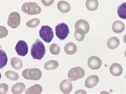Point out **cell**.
Listing matches in <instances>:
<instances>
[{
    "mask_svg": "<svg viewBox=\"0 0 126 94\" xmlns=\"http://www.w3.org/2000/svg\"><path fill=\"white\" fill-rule=\"evenodd\" d=\"M46 49L43 43L37 39L33 44L31 47V55L32 58L35 60H41L44 56Z\"/></svg>",
    "mask_w": 126,
    "mask_h": 94,
    "instance_id": "1",
    "label": "cell"
},
{
    "mask_svg": "<svg viewBox=\"0 0 126 94\" xmlns=\"http://www.w3.org/2000/svg\"><path fill=\"white\" fill-rule=\"evenodd\" d=\"M22 11L29 15H37L40 14L42 9L36 2H26L22 6Z\"/></svg>",
    "mask_w": 126,
    "mask_h": 94,
    "instance_id": "2",
    "label": "cell"
},
{
    "mask_svg": "<svg viewBox=\"0 0 126 94\" xmlns=\"http://www.w3.org/2000/svg\"><path fill=\"white\" fill-rule=\"evenodd\" d=\"M22 75L26 79L37 81L42 77V73L40 70L37 68L27 69L22 71Z\"/></svg>",
    "mask_w": 126,
    "mask_h": 94,
    "instance_id": "3",
    "label": "cell"
},
{
    "mask_svg": "<svg viewBox=\"0 0 126 94\" xmlns=\"http://www.w3.org/2000/svg\"><path fill=\"white\" fill-rule=\"evenodd\" d=\"M39 34L40 37L46 43H50L54 37V33L53 29L50 27L45 25L43 26L39 30Z\"/></svg>",
    "mask_w": 126,
    "mask_h": 94,
    "instance_id": "4",
    "label": "cell"
},
{
    "mask_svg": "<svg viewBox=\"0 0 126 94\" xmlns=\"http://www.w3.org/2000/svg\"><path fill=\"white\" fill-rule=\"evenodd\" d=\"M85 74V72L83 68L80 66H77L69 70L68 74V77L70 81H75L83 78Z\"/></svg>",
    "mask_w": 126,
    "mask_h": 94,
    "instance_id": "5",
    "label": "cell"
},
{
    "mask_svg": "<svg viewBox=\"0 0 126 94\" xmlns=\"http://www.w3.org/2000/svg\"><path fill=\"white\" fill-rule=\"evenodd\" d=\"M55 34L60 40H64L70 32L68 26L65 23H59L55 26Z\"/></svg>",
    "mask_w": 126,
    "mask_h": 94,
    "instance_id": "6",
    "label": "cell"
},
{
    "mask_svg": "<svg viewBox=\"0 0 126 94\" xmlns=\"http://www.w3.org/2000/svg\"><path fill=\"white\" fill-rule=\"evenodd\" d=\"M21 22V18L17 12H13L10 14L8 19V25L10 27L15 29L18 27Z\"/></svg>",
    "mask_w": 126,
    "mask_h": 94,
    "instance_id": "7",
    "label": "cell"
},
{
    "mask_svg": "<svg viewBox=\"0 0 126 94\" xmlns=\"http://www.w3.org/2000/svg\"><path fill=\"white\" fill-rule=\"evenodd\" d=\"M15 49L18 55L23 57L25 56L28 52V47L27 43L22 40H20L16 44Z\"/></svg>",
    "mask_w": 126,
    "mask_h": 94,
    "instance_id": "8",
    "label": "cell"
},
{
    "mask_svg": "<svg viewBox=\"0 0 126 94\" xmlns=\"http://www.w3.org/2000/svg\"><path fill=\"white\" fill-rule=\"evenodd\" d=\"M102 60L96 56H92L88 60L87 64L88 67L92 70H98L102 66Z\"/></svg>",
    "mask_w": 126,
    "mask_h": 94,
    "instance_id": "9",
    "label": "cell"
},
{
    "mask_svg": "<svg viewBox=\"0 0 126 94\" xmlns=\"http://www.w3.org/2000/svg\"><path fill=\"white\" fill-rule=\"evenodd\" d=\"M73 86L70 80L65 79L63 80L60 85V89L63 94L70 93L72 90Z\"/></svg>",
    "mask_w": 126,
    "mask_h": 94,
    "instance_id": "10",
    "label": "cell"
},
{
    "mask_svg": "<svg viewBox=\"0 0 126 94\" xmlns=\"http://www.w3.org/2000/svg\"><path fill=\"white\" fill-rule=\"evenodd\" d=\"M99 81V77L96 75H93L88 77L86 79L85 85L86 88H92L95 87L98 83Z\"/></svg>",
    "mask_w": 126,
    "mask_h": 94,
    "instance_id": "11",
    "label": "cell"
},
{
    "mask_svg": "<svg viewBox=\"0 0 126 94\" xmlns=\"http://www.w3.org/2000/svg\"><path fill=\"white\" fill-rule=\"evenodd\" d=\"M110 72L112 76L119 77L122 75L123 72V69L122 66L119 63H113L110 67Z\"/></svg>",
    "mask_w": 126,
    "mask_h": 94,
    "instance_id": "12",
    "label": "cell"
},
{
    "mask_svg": "<svg viewBox=\"0 0 126 94\" xmlns=\"http://www.w3.org/2000/svg\"><path fill=\"white\" fill-rule=\"evenodd\" d=\"M75 28H79L85 32L86 33H87L90 29L89 23L84 19H80L76 22L75 25Z\"/></svg>",
    "mask_w": 126,
    "mask_h": 94,
    "instance_id": "13",
    "label": "cell"
},
{
    "mask_svg": "<svg viewBox=\"0 0 126 94\" xmlns=\"http://www.w3.org/2000/svg\"><path fill=\"white\" fill-rule=\"evenodd\" d=\"M112 29L115 33H120L125 31V25L122 21L117 20L112 23Z\"/></svg>",
    "mask_w": 126,
    "mask_h": 94,
    "instance_id": "14",
    "label": "cell"
},
{
    "mask_svg": "<svg viewBox=\"0 0 126 94\" xmlns=\"http://www.w3.org/2000/svg\"><path fill=\"white\" fill-rule=\"evenodd\" d=\"M57 8L60 12L66 13L70 11L71 5L68 2L65 1H60L58 3Z\"/></svg>",
    "mask_w": 126,
    "mask_h": 94,
    "instance_id": "15",
    "label": "cell"
},
{
    "mask_svg": "<svg viewBox=\"0 0 126 94\" xmlns=\"http://www.w3.org/2000/svg\"><path fill=\"white\" fill-rule=\"evenodd\" d=\"M77 51V47L75 43L70 42L64 46V52L68 55H73Z\"/></svg>",
    "mask_w": 126,
    "mask_h": 94,
    "instance_id": "16",
    "label": "cell"
},
{
    "mask_svg": "<svg viewBox=\"0 0 126 94\" xmlns=\"http://www.w3.org/2000/svg\"><path fill=\"white\" fill-rule=\"evenodd\" d=\"M120 45V40L117 37H112L108 39L107 46L109 48L114 49L117 48Z\"/></svg>",
    "mask_w": 126,
    "mask_h": 94,
    "instance_id": "17",
    "label": "cell"
},
{
    "mask_svg": "<svg viewBox=\"0 0 126 94\" xmlns=\"http://www.w3.org/2000/svg\"><path fill=\"white\" fill-rule=\"evenodd\" d=\"M86 7L89 11H94L98 9V2L97 0H86Z\"/></svg>",
    "mask_w": 126,
    "mask_h": 94,
    "instance_id": "18",
    "label": "cell"
},
{
    "mask_svg": "<svg viewBox=\"0 0 126 94\" xmlns=\"http://www.w3.org/2000/svg\"><path fill=\"white\" fill-rule=\"evenodd\" d=\"M26 86L24 83L18 82L12 86L11 91L13 94H21L25 91Z\"/></svg>",
    "mask_w": 126,
    "mask_h": 94,
    "instance_id": "19",
    "label": "cell"
},
{
    "mask_svg": "<svg viewBox=\"0 0 126 94\" xmlns=\"http://www.w3.org/2000/svg\"><path fill=\"white\" fill-rule=\"evenodd\" d=\"M42 91V87L40 85L36 84L26 90V94H41Z\"/></svg>",
    "mask_w": 126,
    "mask_h": 94,
    "instance_id": "20",
    "label": "cell"
},
{
    "mask_svg": "<svg viewBox=\"0 0 126 94\" xmlns=\"http://www.w3.org/2000/svg\"><path fill=\"white\" fill-rule=\"evenodd\" d=\"M8 62V56L6 53L0 49V69H2L6 66Z\"/></svg>",
    "mask_w": 126,
    "mask_h": 94,
    "instance_id": "21",
    "label": "cell"
},
{
    "mask_svg": "<svg viewBox=\"0 0 126 94\" xmlns=\"http://www.w3.org/2000/svg\"><path fill=\"white\" fill-rule=\"evenodd\" d=\"M59 63L55 60H50L46 62L44 64V69L46 70H53L58 68Z\"/></svg>",
    "mask_w": 126,
    "mask_h": 94,
    "instance_id": "22",
    "label": "cell"
},
{
    "mask_svg": "<svg viewBox=\"0 0 126 94\" xmlns=\"http://www.w3.org/2000/svg\"><path fill=\"white\" fill-rule=\"evenodd\" d=\"M11 65L15 69L19 70L22 67V61L20 59L14 57L11 60Z\"/></svg>",
    "mask_w": 126,
    "mask_h": 94,
    "instance_id": "23",
    "label": "cell"
},
{
    "mask_svg": "<svg viewBox=\"0 0 126 94\" xmlns=\"http://www.w3.org/2000/svg\"><path fill=\"white\" fill-rule=\"evenodd\" d=\"M117 13L119 17L126 19V3H123L117 9Z\"/></svg>",
    "mask_w": 126,
    "mask_h": 94,
    "instance_id": "24",
    "label": "cell"
},
{
    "mask_svg": "<svg viewBox=\"0 0 126 94\" xmlns=\"http://www.w3.org/2000/svg\"><path fill=\"white\" fill-rule=\"evenodd\" d=\"M86 33L85 32L82 30L76 28L75 29V31L74 33V36L75 39L77 40L78 42H81L84 39V38L85 37V35Z\"/></svg>",
    "mask_w": 126,
    "mask_h": 94,
    "instance_id": "25",
    "label": "cell"
},
{
    "mask_svg": "<svg viewBox=\"0 0 126 94\" xmlns=\"http://www.w3.org/2000/svg\"><path fill=\"white\" fill-rule=\"evenodd\" d=\"M5 75L6 78L9 79V80H12V81H16V80H17L19 78V76L18 74L16 72L12 71H6Z\"/></svg>",
    "mask_w": 126,
    "mask_h": 94,
    "instance_id": "26",
    "label": "cell"
},
{
    "mask_svg": "<svg viewBox=\"0 0 126 94\" xmlns=\"http://www.w3.org/2000/svg\"><path fill=\"white\" fill-rule=\"evenodd\" d=\"M40 24V20L38 18H34L26 23V26L31 28H34Z\"/></svg>",
    "mask_w": 126,
    "mask_h": 94,
    "instance_id": "27",
    "label": "cell"
},
{
    "mask_svg": "<svg viewBox=\"0 0 126 94\" xmlns=\"http://www.w3.org/2000/svg\"><path fill=\"white\" fill-rule=\"evenodd\" d=\"M60 47L57 44H53L49 47V51L52 54L57 55L60 52Z\"/></svg>",
    "mask_w": 126,
    "mask_h": 94,
    "instance_id": "28",
    "label": "cell"
},
{
    "mask_svg": "<svg viewBox=\"0 0 126 94\" xmlns=\"http://www.w3.org/2000/svg\"><path fill=\"white\" fill-rule=\"evenodd\" d=\"M8 35V31L4 26H0V39L6 37Z\"/></svg>",
    "mask_w": 126,
    "mask_h": 94,
    "instance_id": "29",
    "label": "cell"
},
{
    "mask_svg": "<svg viewBox=\"0 0 126 94\" xmlns=\"http://www.w3.org/2000/svg\"><path fill=\"white\" fill-rule=\"evenodd\" d=\"M9 87L7 84L1 83L0 84V94H6L8 92Z\"/></svg>",
    "mask_w": 126,
    "mask_h": 94,
    "instance_id": "30",
    "label": "cell"
},
{
    "mask_svg": "<svg viewBox=\"0 0 126 94\" xmlns=\"http://www.w3.org/2000/svg\"><path fill=\"white\" fill-rule=\"evenodd\" d=\"M43 4L46 6H51L54 3V0H41Z\"/></svg>",
    "mask_w": 126,
    "mask_h": 94,
    "instance_id": "31",
    "label": "cell"
},
{
    "mask_svg": "<svg viewBox=\"0 0 126 94\" xmlns=\"http://www.w3.org/2000/svg\"><path fill=\"white\" fill-rule=\"evenodd\" d=\"M79 93H82V94H87V92H85L84 90H79L77 92H76L75 94H79Z\"/></svg>",
    "mask_w": 126,
    "mask_h": 94,
    "instance_id": "32",
    "label": "cell"
},
{
    "mask_svg": "<svg viewBox=\"0 0 126 94\" xmlns=\"http://www.w3.org/2000/svg\"><path fill=\"white\" fill-rule=\"evenodd\" d=\"M1 72H0V79H1Z\"/></svg>",
    "mask_w": 126,
    "mask_h": 94,
    "instance_id": "33",
    "label": "cell"
}]
</instances>
